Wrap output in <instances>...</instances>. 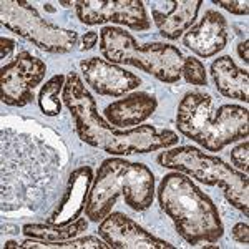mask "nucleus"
Segmentation results:
<instances>
[{
  "mask_svg": "<svg viewBox=\"0 0 249 249\" xmlns=\"http://www.w3.org/2000/svg\"><path fill=\"white\" fill-rule=\"evenodd\" d=\"M211 77L218 91L226 98L249 102V77L248 71L239 68L230 55L216 58L211 63Z\"/></svg>",
  "mask_w": 249,
  "mask_h": 249,
  "instance_id": "16",
  "label": "nucleus"
},
{
  "mask_svg": "<svg viewBox=\"0 0 249 249\" xmlns=\"http://www.w3.org/2000/svg\"><path fill=\"white\" fill-rule=\"evenodd\" d=\"M248 108L228 103L221 105L213 116L211 95L188 91L178 105L176 126L183 136L216 153L228 144L248 138Z\"/></svg>",
  "mask_w": 249,
  "mask_h": 249,
  "instance_id": "3",
  "label": "nucleus"
},
{
  "mask_svg": "<svg viewBox=\"0 0 249 249\" xmlns=\"http://www.w3.org/2000/svg\"><path fill=\"white\" fill-rule=\"evenodd\" d=\"M160 166L179 171L198 179L208 186L223 188L224 196L236 210L249 213V183L248 175L238 171L214 155H208L195 146L168 148L156 158Z\"/></svg>",
  "mask_w": 249,
  "mask_h": 249,
  "instance_id": "6",
  "label": "nucleus"
},
{
  "mask_svg": "<svg viewBox=\"0 0 249 249\" xmlns=\"http://www.w3.org/2000/svg\"><path fill=\"white\" fill-rule=\"evenodd\" d=\"M120 195L124 196V201L131 210H148L155 198L153 171L146 164L131 163L123 158L103 160L88 193L87 218L93 223L105 219Z\"/></svg>",
  "mask_w": 249,
  "mask_h": 249,
  "instance_id": "4",
  "label": "nucleus"
},
{
  "mask_svg": "<svg viewBox=\"0 0 249 249\" xmlns=\"http://www.w3.org/2000/svg\"><path fill=\"white\" fill-rule=\"evenodd\" d=\"M214 5H219L223 7L224 10H228L230 14H234V15H248L249 14V2L246 0H239V2H234V0H214Z\"/></svg>",
  "mask_w": 249,
  "mask_h": 249,
  "instance_id": "22",
  "label": "nucleus"
},
{
  "mask_svg": "<svg viewBox=\"0 0 249 249\" xmlns=\"http://www.w3.org/2000/svg\"><path fill=\"white\" fill-rule=\"evenodd\" d=\"M231 163L238 168L239 171L248 173V164H249V143L248 140H244L243 143H239L234 150H231Z\"/></svg>",
  "mask_w": 249,
  "mask_h": 249,
  "instance_id": "21",
  "label": "nucleus"
},
{
  "mask_svg": "<svg viewBox=\"0 0 249 249\" xmlns=\"http://www.w3.org/2000/svg\"><path fill=\"white\" fill-rule=\"evenodd\" d=\"M100 52L107 62L115 65H133L163 83H176L181 78L184 57L178 47L160 42L140 45L130 32L118 27L108 25L102 29Z\"/></svg>",
  "mask_w": 249,
  "mask_h": 249,
  "instance_id": "5",
  "label": "nucleus"
},
{
  "mask_svg": "<svg viewBox=\"0 0 249 249\" xmlns=\"http://www.w3.org/2000/svg\"><path fill=\"white\" fill-rule=\"evenodd\" d=\"M238 55H239V58L248 65L249 63V42L248 40H244V42H241L238 45Z\"/></svg>",
  "mask_w": 249,
  "mask_h": 249,
  "instance_id": "26",
  "label": "nucleus"
},
{
  "mask_svg": "<svg viewBox=\"0 0 249 249\" xmlns=\"http://www.w3.org/2000/svg\"><path fill=\"white\" fill-rule=\"evenodd\" d=\"M0 22L5 29L48 53H68L78 42L77 32L62 29L40 17L38 12L23 0H2Z\"/></svg>",
  "mask_w": 249,
  "mask_h": 249,
  "instance_id": "7",
  "label": "nucleus"
},
{
  "mask_svg": "<svg viewBox=\"0 0 249 249\" xmlns=\"http://www.w3.org/2000/svg\"><path fill=\"white\" fill-rule=\"evenodd\" d=\"M67 77L65 75H53L50 80H47L45 85H42L37 96V102L45 116H58L63 107V87H65Z\"/></svg>",
  "mask_w": 249,
  "mask_h": 249,
  "instance_id": "18",
  "label": "nucleus"
},
{
  "mask_svg": "<svg viewBox=\"0 0 249 249\" xmlns=\"http://www.w3.org/2000/svg\"><path fill=\"white\" fill-rule=\"evenodd\" d=\"M82 73L88 87L98 95L103 96H122L130 93L142 85L138 75L126 71L124 68L115 63L107 62L105 58L91 57L80 63Z\"/></svg>",
  "mask_w": 249,
  "mask_h": 249,
  "instance_id": "11",
  "label": "nucleus"
},
{
  "mask_svg": "<svg viewBox=\"0 0 249 249\" xmlns=\"http://www.w3.org/2000/svg\"><path fill=\"white\" fill-rule=\"evenodd\" d=\"M75 10L78 20L85 25L113 22L135 32H144L151 27L142 0H77Z\"/></svg>",
  "mask_w": 249,
  "mask_h": 249,
  "instance_id": "9",
  "label": "nucleus"
},
{
  "mask_svg": "<svg viewBox=\"0 0 249 249\" xmlns=\"http://www.w3.org/2000/svg\"><path fill=\"white\" fill-rule=\"evenodd\" d=\"M98 234L110 249H171L168 241L148 232L123 213H110L100 221Z\"/></svg>",
  "mask_w": 249,
  "mask_h": 249,
  "instance_id": "10",
  "label": "nucleus"
},
{
  "mask_svg": "<svg viewBox=\"0 0 249 249\" xmlns=\"http://www.w3.org/2000/svg\"><path fill=\"white\" fill-rule=\"evenodd\" d=\"M7 248H18V243L17 241H7V243L3 244V249H7Z\"/></svg>",
  "mask_w": 249,
  "mask_h": 249,
  "instance_id": "27",
  "label": "nucleus"
},
{
  "mask_svg": "<svg viewBox=\"0 0 249 249\" xmlns=\"http://www.w3.org/2000/svg\"><path fill=\"white\" fill-rule=\"evenodd\" d=\"M156 108H158L156 96L146 91H135L122 100L110 103L105 108V118L116 128H130L135 124H142L155 113Z\"/></svg>",
  "mask_w": 249,
  "mask_h": 249,
  "instance_id": "15",
  "label": "nucleus"
},
{
  "mask_svg": "<svg viewBox=\"0 0 249 249\" xmlns=\"http://www.w3.org/2000/svg\"><path fill=\"white\" fill-rule=\"evenodd\" d=\"M47 65L30 52H20L12 62L0 68V98L9 107H27L34 102V90L45 78Z\"/></svg>",
  "mask_w": 249,
  "mask_h": 249,
  "instance_id": "8",
  "label": "nucleus"
},
{
  "mask_svg": "<svg viewBox=\"0 0 249 249\" xmlns=\"http://www.w3.org/2000/svg\"><path fill=\"white\" fill-rule=\"evenodd\" d=\"M60 5H63V7H70V5H75V2H60Z\"/></svg>",
  "mask_w": 249,
  "mask_h": 249,
  "instance_id": "28",
  "label": "nucleus"
},
{
  "mask_svg": "<svg viewBox=\"0 0 249 249\" xmlns=\"http://www.w3.org/2000/svg\"><path fill=\"white\" fill-rule=\"evenodd\" d=\"M181 77H184V80H186L188 83H191V85L204 87L208 83L206 68H204L203 63L195 57H186L183 60Z\"/></svg>",
  "mask_w": 249,
  "mask_h": 249,
  "instance_id": "20",
  "label": "nucleus"
},
{
  "mask_svg": "<svg viewBox=\"0 0 249 249\" xmlns=\"http://www.w3.org/2000/svg\"><path fill=\"white\" fill-rule=\"evenodd\" d=\"M0 43H2V52H0V57L7 58L10 55V52L15 48V42H14V40H10V38L2 37V38H0Z\"/></svg>",
  "mask_w": 249,
  "mask_h": 249,
  "instance_id": "25",
  "label": "nucleus"
},
{
  "mask_svg": "<svg viewBox=\"0 0 249 249\" xmlns=\"http://www.w3.org/2000/svg\"><path fill=\"white\" fill-rule=\"evenodd\" d=\"M98 43V34L96 32H85V35L82 37V47L80 50H91L95 48V45Z\"/></svg>",
  "mask_w": 249,
  "mask_h": 249,
  "instance_id": "24",
  "label": "nucleus"
},
{
  "mask_svg": "<svg viewBox=\"0 0 249 249\" xmlns=\"http://www.w3.org/2000/svg\"><path fill=\"white\" fill-rule=\"evenodd\" d=\"M228 43V22L218 10L204 12L199 23L193 25L184 34L183 45L201 58L218 55Z\"/></svg>",
  "mask_w": 249,
  "mask_h": 249,
  "instance_id": "12",
  "label": "nucleus"
},
{
  "mask_svg": "<svg viewBox=\"0 0 249 249\" xmlns=\"http://www.w3.org/2000/svg\"><path fill=\"white\" fill-rule=\"evenodd\" d=\"M18 248L25 249H110V246L103 239L96 236H85V238H73L67 241H40L29 238L18 243Z\"/></svg>",
  "mask_w": 249,
  "mask_h": 249,
  "instance_id": "19",
  "label": "nucleus"
},
{
  "mask_svg": "<svg viewBox=\"0 0 249 249\" xmlns=\"http://www.w3.org/2000/svg\"><path fill=\"white\" fill-rule=\"evenodd\" d=\"M63 105L73 116L75 130L83 143L107 151L113 156L168 150L178 144V135L171 130H158L151 124H142L131 130H116L98 113L93 95L87 90L75 71L67 75L62 93Z\"/></svg>",
  "mask_w": 249,
  "mask_h": 249,
  "instance_id": "1",
  "label": "nucleus"
},
{
  "mask_svg": "<svg viewBox=\"0 0 249 249\" xmlns=\"http://www.w3.org/2000/svg\"><path fill=\"white\" fill-rule=\"evenodd\" d=\"M156 193L163 211L188 244H213L223 238L224 226L218 208L188 175L168 173Z\"/></svg>",
  "mask_w": 249,
  "mask_h": 249,
  "instance_id": "2",
  "label": "nucleus"
},
{
  "mask_svg": "<svg viewBox=\"0 0 249 249\" xmlns=\"http://www.w3.org/2000/svg\"><path fill=\"white\" fill-rule=\"evenodd\" d=\"M93 170L90 166H80L71 171L67 183V190L57 210L52 213L50 223L53 224H68L78 219L82 211L87 206V198L93 183Z\"/></svg>",
  "mask_w": 249,
  "mask_h": 249,
  "instance_id": "14",
  "label": "nucleus"
},
{
  "mask_svg": "<svg viewBox=\"0 0 249 249\" xmlns=\"http://www.w3.org/2000/svg\"><path fill=\"white\" fill-rule=\"evenodd\" d=\"M88 221L85 218H78L68 224H25L22 228V232L27 238H34L40 241H67L78 238L83 231H87Z\"/></svg>",
  "mask_w": 249,
  "mask_h": 249,
  "instance_id": "17",
  "label": "nucleus"
},
{
  "mask_svg": "<svg viewBox=\"0 0 249 249\" xmlns=\"http://www.w3.org/2000/svg\"><path fill=\"white\" fill-rule=\"evenodd\" d=\"M231 236L234 241H238L241 244L249 243V226L248 223H238L234 224V228L231 230Z\"/></svg>",
  "mask_w": 249,
  "mask_h": 249,
  "instance_id": "23",
  "label": "nucleus"
},
{
  "mask_svg": "<svg viewBox=\"0 0 249 249\" xmlns=\"http://www.w3.org/2000/svg\"><path fill=\"white\" fill-rule=\"evenodd\" d=\"M203 0H171L160 2L151 7L153 22L161 37L178 40L195 25Z\"/></svg>",
  "mask_w": 249,
  "mask_h": 249,
  "instance_id": "13",
  "label": "nucleus"
}]
</instances>
